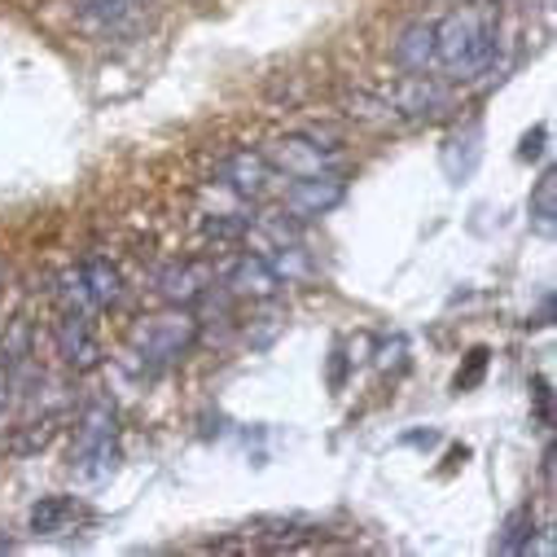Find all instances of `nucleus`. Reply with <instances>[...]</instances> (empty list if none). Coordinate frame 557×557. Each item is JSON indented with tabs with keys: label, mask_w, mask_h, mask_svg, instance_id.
<instances>
[{
	"label": "nucleus",
	"mask_w": 557,
	"mask_h": 557,
	"mask_svg": "<svg viewBox=\"0 0 557 557\" xmlns=\"http://www.w3.org/2000/svg\"><path fill=\"white\" fill-rule=\"evenodd\" d=\"M194 334H198L194 317H185V312H168V317H150V321L136 325L132 347L141 351L150 364H168V360H176V356L189 351Z\"/></svg>",
	"instance_id": "nucleus-3"
},
{
	"label": "nucleus",
	"mask_w": 557,
	"mask_h": 557,
	"mask_svg": "<svg viewBox=\"0 0 557 557\" xmlns=\"http://www.w3.org/2000/svg\"><path fill=\"white\" fill-rule=\"evenodd\" d=\"M531 531H535V513L531 509H518V513H509L505 535L496 540V548L500 553H527L531 548Z\"/></svg>",
	"instance_id": "nucleus-15"
},
{
	"label": "nucleus",
	"mask_w": 557,
	"mask_h": 557,
	"mask_svg": "<svg viewBox=\"0 0 557 557\" xmlns=\"http://www.w3.org/2000/svg\"><path fill=\"white\" fill-rule=\"evenodd\" d=\"M548 404H553V395H548V377H535V412H540V422H544V426L553 422Z\"/></svg>",
	"instance_id": "nucleus-18"
},
{
	"label": "nucleus",
	"mask_w": 557,
	"mask_h": 557,
	"mask_svg": "<svg viewBox=\"0 0 557 557\" xmlns=\"http://www.w3.org/2000/svg\"><path fill=\"white\" fill-rule=\"evenodd\" d=\"M27 351H32V330H27V321H14V330H10V338L0 343V364H5L10 373L27 360Z\"/></svg>",
	"instance_id": "nucleus-17"
},
{
	"label": "nucleus",
	"mask_w": 557,
	"mask_h": 557,
	"mask_svg": "<svg viewBox=\"0 0 557 557\" xmlns=\"http://www.w3.org/2000/svg\"><path fill=\"white\" fill-rule=\"evenodd\" d=\"M119 457V426H114V404L110 399H92L79 417L75 431V448H71V466L79 479H106L114 470Z\"/></svg>",
	"instance_id": "nucleus-2"
},
{
	"label": "nucleus",
	"mask_w": 557,
	"mask_h": 557,
	"mask_svg": "<svg viewBox=\"0 0 557 557\" xmlns=\"http://www.w3.org/2000/svg\"><path fill=\"white\" fill-rule=\"evenodd\" d=\"M211 268H202V263H172V268H163L159 272V295L163 299H172V304H198L207 290H211Z\"/></svg>",
	"instance_id": "nucleus-10"
},
{
	"label": "nucleus",
	"mask_w": 557,
	"mask_h": 557,
	"mask_svg": "<svg viewBox=\"0 0 557 557\" xmlns=\"http://www.w3.org/2000/svg\"><path fill=\"white\" fill-rule=\"evenodd\" d=\"M224 286L237 299H276V295H282V276L272 272V263L263 255H242L224 272Z\"/></svg>",
	"instance_id": "nucleus-7"
},
{
	"label": "nucleus",
	"mask_w": 557,
	"mask_h": 557,
	"mask_svg": "<svg viewBox=\"0 0 557 557\" xmlns=\"http://www.w3.org/2000/svg\"><path fill=\"white\" fill-rule=\"evenodd\" d=\"M146 0H79V18L88 27H119L123 18H132Z\"/></svg>",
	"instance_id": "nucleus-14"
},
{
	"label": "nucleus",
	"mask_w": 557,
	"mask_h": 557,
	"mask_svg": "<svg viewBox=\"0 0 557 557\" xmlns=\"http://www.w3.org/2000/svg\"><path fill=\"white\" fill-rule=\"evenodd\" d=\"M531 215H535V224H540L544 233L553 228V215H557V176H553V172L540 176V185H535V194H531Z\"/></svg>",
	"instance_id": "nucleus-16"
},
{
	"label": "nucleus",
	"mask_w": 557,
	"mask_h": 557,
	"mask_svg": "<svg viewBox=\"0 0 557 557\" xmlns=\"http://www.w3.org/2000/svg\"><path fill=\"white\" fill-rule=\"evenodd\" d=\"M540 141H544V127H535V136H527V141H522V159H535L540 154Z\"/></svg>",
	"instance_id": "nucleus-20"
},
{
	"label": "nucleus",
	"mask_w": 557,
	"mask_h": 557,
	"mask_svg": "<svg viewBox=\"0 0 557 557\" xmlns=\"http://www.w3.org/2000/svg\"><path fill=\"white\" fill-rule=\"evenodd\" d=\"M220 181H224L237 198H263V194L272 189V181H282V172H272V163H268L263 154L242 150V154H233V159L220 163Z\"/></svg>",
	"instance_id": "nucleus-8"
},
{
	"label": "nucleus",
	"mask_w": 557,
	"mask_h": 557,
	"mask_svg": "<svg viewBox=\"0 0 557 557\" xmlns=\"http://www.w3.org/2000/svg\"><path fill=\"white\" fill-rule=\"evenodd\" d=\"M496 62V23L479 10H453L435 23V66L448 79H474Z\"/></svg>",
	"instance_id": "nucleus-1"
},
{
	"label": "nucleus",
	"mask_w": 557,
	"mask_h": 557,
	"mask_svg": "<svg viewBox=\"0 0 557 557\" xmlns=\"http://www.w3.org/2000/svg\"><path fill=\"white\" fill-rule=\"evenodd\" d=\"M347 185H343V172H325V176H304V181H290L286 194H282V207L290 220H312V215H325L343 202Z\"/></svg>",
	"instance_id": "nucleus-6"
},
{
	"label": "nucleus",
	"mask_w": 557,
	"mask_h": 557,
	"mask_svg": "<svg viewBox=\"0 0 557 557\" xmlns=\"http://www.w3.org/2000/svg\"><path fill=\"white\" fill-rule=\"evenodd\" d=\"M391 110L404 114V119H440L448 106H453V92L448 84H440L435 75H404L395 88H391Z\"/></svg>",
	"instance_id": "nucleus-5"
},
{
	"label": "nucleus",
	"mask_w": 557,
	"mask_h": 557,
	"mask_svg": "<svg viewBox=\"0 0 557 557\" xmlns=\"http://www.w3.org/2000/svg\"><path fill=\"white\" fill-rule=\"evenodd\" d=\"M395 62L404 71H426L435 66V23H412L399 40H395Z\"/></svg>",
	"instance_id": "nucleus-11"
},
{
	"label": "nucleus",
	"mask_w": 557,
	"mask_h": 557,
	"mask_svg": "<svg viewBox=\"0 0 557 557\" xmlns=\"http://www.w3.org/2000/svg\"><path fill=\"white\" fill-rule=\"evenodd\" d=\"M330 146L321 141H308V136H282V141L268 146V163L272 172H286V181H304V176H325V172H338V159L325 154Z\"/></svg>",
	"instance_id": "nucleus-4"
},
{
	"label": "nucleus",
	"mask_w": 557,
	"mask_h": 557,
	"mask_svg": "<svg viewBox=\"0 0 557 557\" xmlns=\"http://www.w3.org/2000/svg\"><path fill=\"white\" fill-rule=\"evenodd\" d=\"M79 276H84V286H88V295H92L97 308H110V304L123 299V276H119V268H114L110 259L88 255V259L79 263Z\"/></svg>",
	"instance_id": "nucleus-12"
},
{
	"label": "nucleus",
	"mask_w": 557,
	"mask_h": 557,
	"mask_svg": "<svg viewBox=\"0 0 557 557\" xmlns=\"http://www.w3.org/2000/svg\"><path fill=\"white\" fill-rule=\"evenodd\" d=\"M79 505L71 500V496H49V500H40L36 509H32V531L36 535H62V531H71L75 522H79Z\"/></svg>",
	"instance_id": "nucleus-13"
},
{
	"label": "nucleus",
	"mask_w": 557,
	"mask_h": 557,
	"mask_svg": "<svg viewBox=\"0 0 557 557\" xmlns=\"http://www.w3.org/2000/svg\"><path fill=\"white\" fill-rule=\"evenodd\" d=\"M58 351H62V360H66L71 369H79V373H84V369H97V364H101V347H97V338H92V321L62 312Z\"/></svg>",
	"instance_id": "nucleus-9"
},
{
	"label": "nucleus",
	"mask_w": 557,
	"mask_h": 557,
	"mask_svg": "<svg viewBox=\"0 0 557 557\" xmlns=\"http://www.w3.org/2000/svg\"><path fill=\"white\" fill-rule=\"evenodd\" d=\"M10 391H14V373L0 364V412H5V404H10Z\"/></svg>",
	"instance_id": "nucleus-19"
}]
</instances>
